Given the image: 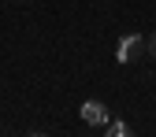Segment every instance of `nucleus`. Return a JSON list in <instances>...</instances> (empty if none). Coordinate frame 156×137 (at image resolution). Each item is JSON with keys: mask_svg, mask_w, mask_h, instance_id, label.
Wrapping results in <instances>:
<instances>
[{"mask_svg": "<svg viewBox=\"0 0 156 137\" xmlns=\"http://www.w3.org/2000/svg\"><path fill=\"white\" fill-rule=\"evenodd\" d=\"M108 133H112V137H126V133H130V126H126V122H112V126H108Z\"/></svg>", "mask_w": 156, "mask_h": 137, "instance_id": "obj_3", "label": "nucleus"}, {"mask_svg": "<svg viewBox=\"0 0 156 137\" xmlns=\"http://www.w3.org/2000/svg\"><path fill=\"white\" fill-rule=\"evenodd\" d=\"M141 52H145V37L141 33H126L119 41V48H115V60H119V63H134Z\"/></svg>", "mask_w": 156, "mask_h": 137, "instance_id": "obj_1", "label": "nucleus"}, {"mask_svg": "<svg viewBox=\"0 0 156 137\" xmlns=\"http://www.w3.org/2000/svg\"><path fill=\"white\" fill-rule=\"evenodd\" d=\"M82 119H86L89 126H108V108H104L101 100H86V104H82Z\"/></svg>", "mask_w": 156, "mask_h": 137, "instance_id": "obj_2", "label": "nucleus"}, {"mask_svg": "<svg viewBox=\"0 0 156 137\" xmlns=\"http://www.w3.org/2000/svg\"><path fill=\"white\" fill-rule=\"evenodd\" d=\"M145 48H149V56H156V33L149 37V41H145Z\"/></svg>", "mask_w": 156, "mask_h": 137, "instance_id": "obj_4", "label": "nucleus"}]
</instances>
